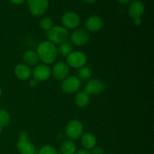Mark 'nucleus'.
Wrapping results in <instances>:
<instances>
[{
    "instance_id": "obj_1",
    "label": "nucleus",
    "mask_w": 154,
    "mask_h": 154,
    "mask_svg": "<svg viewBox=\"0 0 154 154\" xmlns=\"http://www.w3.org/2000/svg\"><path fill=\"white\" fill-rule=\"evenodd\" d=\"M39 60L45 65H50L56 61L57 57V49L55 45L49 41H45L40 43L37 48Z\"/></svg>"
},
{
    "instance_id": "obj_2",
    "label": "nucleus",
    "mask_w": 154,
    "mask_h": 154,
    "mask_svg": "<svg viewBox=\"0 0 154 154\" xmlns=\"http://www.w3.org/2000/svg\"><path fill=\"white\" fill-rule=\"evenodd\" d=\"M17 148L20 154H36V149L34 144L29 139L28 132L22 130L19 132Z\"/></svg>"
},
{
    "instance_id": "obj_3",
    "label": "nucleus",
    "mask_w": 154,
    "mask_h": 154,
    "mask_svg": "<svg viewBox=\"0 0 154 154\" xmlns=\"http://www.w3.org/2000/svg\"><path fill=\"white\" fill-rule=\"evenodd\" d=\"M47 37L48 41L53 44H61L68 40L69 37V32L65 27L57 26H53L47 32Z\"/></svg>"
},
{
    "instance_id": "obj_4",
    "label": "nucleus",
    "mask_w": 154,
    "mask_h": 154,
    "mask_svg": "<svg viewBox=\"0 0 154 154\" xmlns=\"http://www.w3.org/2000/svg\"><path fill=\"white\" fill-rule=\"evenodd\" d=\"M84 125L78 120H72L66 127V135L70 140L78 139L84 134Z\"/></svg>"
},
{
    "instance_id": "obj_5",
    "label": "nucleus",
    "mask_w": 154,
    "mask_h": 154,
    "mask_svg": "<svg viewBox=\"0 0 154 154\" xmlns=\"http://www.w3.org/2000/svg\"><path fill=\"white\" fill-rule=\"evenodd\" d=\"M87 62V57L82 51H72L66 57V63L69 67L74 69H81L84 67Z\"/></svg>"
},
{
    "instance_id": "obj_6",
    "label": "nucleus",
    "mask_w": 154,
    "mask_h": 154,
    "mask_svg": "<svg viewBox=\"0 0 154 154\" xmlns=\"http://www.w3.org/2000/svg\"><path fill=\"white\" fill-rule=\"evenodd\" d=\"M29 10L32 15L40 17L45 14L49 5L48 0H27Z\"/></svg>"
},
{
    "instance_id": "obj_7",
    "label": "nucleus",
    "mask_w": 154,
    "mask_h": 154,
    "mask_svg": "<svg viewBox=\"0 0 154 154\" xmlns=\"http://www.w3.org/2000/svg\"><path fill=\"white\" fill-rule=\"evenodd\" d=\"M81 87V81L78 77L69 76L63 80L61 84L63 92L66 94H72L78 91Z\"/></svg>"
},
{
    "instance_id": "obj_8",
    "label": "nucleus",
    "mask_w": 154,
    "mask_h": 154,
    "mask_svg": "<svg viewBox=\"0 0 154 154\" xmlns=\"http://www.w3.org/2000/svg\"><path fill=\"white\" fill-rule=\"evenodd\" d=\"M61 22L66 29H77L81 23V18L74 11H67L62 16Z\"/></svg>"
},
{
    "instance_id": "obj_9",
    "label": "nucleus",
    "mask_w": 154,
    "mask_h": 154,
    "mask_svg": "<svg viewBox=\"0 0 154 154\" xmlns=\"http://www.w3.org/2000/svg\"><path fill=\"white\" fill-rule=\"evenodd\" d=\"M32 75L33 78L37 81H46L51 78V69L48 65L39 64L35 66L32 71Z\"/></svg>"
},
{
    "instance_id": "obj_10",
    "label": "nucleus",
    "mask_w": 154,
    "mask_h": 154,
    "mask_svg": "<svg viewBox=\"0 0 154 154\" xmlns=\"http://www.w3.org/2000/svg\"><path fill=\"white\" fill-rule=\"evenodd\" d=\"M70 68L64 62H58L56 63L51 70V75L57 81H63L69 76Z\"/></svg>"
},
{
    "instance_id": "obj_11",
    "label": "nucleus",
    "mask_w": 154,
    "mask_h": 154,
    "mask_svg": "<svg viewBox=\"0 0 154 154\" xmlns=\"http://www.w3.org/2000/svg\"><path fill=\"white\" fill-rule=\"evenodd\" d=\"M89 32L84 29H76L71 35V42L78 47L86 45L89 42Z\"/></svg>"
},
{
    "instance_id": "obj_12",
    "label": "nucleus",
    "mask_w": 154,
    "mask_h": 154,
    "mask_svg": "<svg viewBox=\"0 0 154 154\" xmlns=\"http://www.w3.org/2000/svg\"><path fill=\"white\" fill-rule=\"evenodd\" d=\"M105 84L103 81L98 79H92L90 80L86 84L84 91H85L88 95H98L102 93L105 90Z\"/></svg>"
},
{
    "instance_id": "obj_13",
    "label": "nucleus",
    "mask_w": 154,
    "mask_h": 154,
    "mask_svg": "<svg viewBox=\"0 0 154 154\" xmlns=\"http://www.w3.org/2000/svg\"><path fill=\"white\" fill-rule=\"evenodd\" d=\"M144 5L140 0H135L132 2L128 9L129 15L133 19L141 18L144 13Z\"/></svg>"
},
{
    "instance_id": "obj_14",
    "label": "nucleus",
    "mask_w": 154,
    "mask_h": 154,
    "mask_svg": "<svg viewBox=\"0 0 154 154\" xmlns=\"http://www.w3.org/2000/svg\"><path fill=\"white\" fill-rule=\"evenodd\" d=\"M103 26V21L99 16H90L86 20L85 27L87 32H96Z\"/></svg>"
},
{
    "instance_id": "obj_15",
    "label": "nucleus",
    "mask_w": 154,
    "mask_h": 154,
    "mask_svg": "<svg viewBox=\"0 0 154 154\" xmlns=\"http://www.w3.org/2000/svg\"><path fill=\"white\" fill-rule=\"evenodd\" d=\"M14 75L21 81L29 79L32 75V70L29 66L24 63H19L14 68Z\"/></svg>"
},
{
    "instance_id": "obj_16",
    "label": "nucleus",
    "mask_w": 154,
    "mask_h": 154,
    "mask_svg": "<svg viewBox=\"0 0 154 154\" xmlns=\"http://www.w3.org/2000/svg\"><path fill=\"white\" fill-rule=\"evenodd\" d=\"M81 138V144L85 150H91L96 146L97 141H96V136L93 133L86 132V133L83 134Z\"/></svg>"
},
{
    "instance_id": "obj_17",
    "label": "nucleus",
    "mask_w": 154,
    "mask_h": 154,
    "mask_svg": "<svg viewBox=\"0 0 154 154\" xmlns=\"http://www.w3.org/2000/svg\"><path fill=\"white\" fill-rule=\"evenodd\" d=\"M23 59L24 64L27 65L28 66H35L38 65L39 57L38 56L37 53L32 50H28L26 51L23 56Z\"/></svg>"
},
{
    "instance_id": "obj_18",
    "label": "nucleus",
    "mask_w": 154,
    "mask_h": 154,
    "mask_svg": "<svg viewBox=\"0 0 154 154\" xmlns=\"http://www.w3.org/2000/svg\"><path fill=\"white\" fill-rule=\"evenodd\" d=\"M76 151V144L72 140L64 141L60 146V153L62 154H75Z\"/></svg>"
},
{
    "instance_id": "obj_19",
    "label": "nucleus",
    "mask_w": 154,
    "mask_h": 154,
    "mask_svg": "<svg viewBox=\"0 0 154 154\" xmlns=\"http://www.w3.org/2000/svg\"><path fill=\"white\" fill-rule=\"evenodd\" d=\"M75 102L79 108H84L88 105L90 102V95L87 94L84 90L79 92L75 96Z\"/></svg>"
},
{
    "instance_id": "obj_20",
    "label": "nucleus",
    "mask_w": 154,
    "mask_h": 154,
    "mask_svg": "<svg viewBox=\"0 0 154 154\" xmlns=\"http://www.w3.org/2000/svg\"><path fill=\"white\" fill-rule=\"evenodd\" d=\"M72 51H73L72 45L69 40L61 43L59 47V52L63 57H67Z\"/></svg>"
},
{
    "instance_id": "obj_21",
    "label": "nucleus",
    "mask_w": 154,
    "mask_h": 154,
    "mask_svg": "<svg viewBox=\"0 0 154 154\" xmlns=\"http://www.w3.org/2000/svg\"><path fill=\"white\" fill-rule=\"evenodd\" d=\"M11 122V116L8 111L5 109H0V126L6 127Z\"/></svg>"
},
{
    "instance_id": "obj_22",
    "label": "nucleus",
    "mask_w": 154,
    "mask_h": 154,
    "mask_svg": "<svg viewBox=\"0 0 154 154\" xmlns=\"http://www.w3.org/2000/svg\"><path fill=\"white\" fill-rule=\"evenodd\" d=\"M78 74V78L80 80H88L91 78L92 71L90 68L87 67V66H84V67L79 69Z\"/></svg>"
},
{
    "instance_id": "obj_23",
    "label": "nucleus",
    "mask_w": 154,
    "mask_h": 154,
    "mask_svg": "<svg viewBox=\"0 0 154 154\" xmlns=\"http://www.w3.org/2000/svg\"><path fill=\"white\" fill-rule=\"evenodd\" d=\"M40 26L45 31L48 32V30L51 29L53 26H54V23L53 20L48 17H45L42 18L40 20Z\"/></svg>"
},
{
    "instance_id": "obj_24",
    "label": "nucleus",
    "mask_w": 154,
    "mask_h": 154,
    "mask_svg": "<svg viewBox=\"0 0 154 154\" xmlns=\"http://www.w3.org/2000/svg\"><path fill=\"white\" fill-rule=\"evenodd\" d=\"M57 149L51 145H45L39 150L38 154H57Z\"/></svg>"
},
{
    "instance_id": "obj_25",
    "label": "nucleus",
    "mask_w": 154,
    "mask_h": 154,
    "mask_svg": "<svg viewBox=\"0 0 154 154\" xmlns=\"http://www.w3.org/2000/svg\"><path fill=\"white\" fill-rule=\"evenodd\" d=\"M90 154H105V150L102 147L99 146H96L91 149V152H90Z\"/></svg>"
},
{
    "instance_id": "obj_26",
    "label": "nucleus",
    "mask_w": 154,
    "mask_h": 154,
    "mask_svg": "<svg viewBox=\"0 0 154 154\" xmlns=\"http://www.w3.org/2000/svg\"><path fill=\"white\" fill-rule=\"evenodd\" d=\"M11 2L14 5H19L23 4L26 0H10Z\"/></svg>"
},
{
    "instance_id": "obj_27",
    "label": "nucleus",
    "mask_w": 154,
    "mask_h": 154,
    "mask_svg": "<svg viewBox=\"0 0 154 154\" xmlns=\"http://www.w3.org/2000/svg\"><path fill=\"white\" fill-rule=\"evenodd\" d=\"M38 81H37L35 79L32 78V79H31L29 81V86H30V87H36V86H37V84H38Z\"/></svg>"
},
{
    "instance_id": "obj_28",
    "label": "nucleus",
    "mask_w": 154,
    "mask_h": 154,
    "mask_svg": "<svg viewBox=\"0 0 154 154\" xmlns=\"http://www.w3.org/2000/svg\"><path fill=\"white\" fill-rule=\"evenodd\" d=\"M75 154H90V153L87 150H85V149H81V150H78V151H76V153Z\"/></svg>"
},
{
    "instance_id": "obj_29",
    "label": "nucleus",
    "mask_w": 154,
    "mask_h": 154,
    "mask_svg": "<svg viewBox=\"0 0 154 154\" xmlns=\"http://www.w3.org/2000/svg\"><path fill=\"white\" fill-rule=\"evenodd\" d=\"M142 20H141V18H136V19H134V23L136 26H141Z\"/></svg>"
},
{
    "instance_id": "obj_30",
    "label": "nucleus",
    "mask_w": 154,
    "mask_h": 154,
    "mask_svg": "<svg viewBox=\"0 0 154 154\" xmlns=\"http://www.w3.org/2000/svg\"><path fill=\"white\" fill-rule=\"evenodd\" d=\"M84 1L87 4H93V3L96 2L98 0H84Z\"/></svg>"
},
{
    "instance_id": "obj_31",
    "label": "nucleus",
    "mask_w": 154,
    "mask_h": 154,
    "mask_svg": "<svg viewBox=\"0 0 154 154\" xmlns=\"http://www.w3.org/2000/svg\"><path fill=\"white\" fill-rule=\"evenodd\" d=\"M117 1H118L119 2L121 3V4H127V3H129L131 0H117Z\"/></svg>"
},
{
    "instance_id": "obj_32",
    "label": "nucleus",
    "mask_w": 154,
    "mask_h": 154,
    "mask_svg": "<svg viewBox=\"0 0 154 154\" xmlns=\"http://www.w3.org/2000/svg\"><path fill=\"white\" fill-rule=\"evenodd\" d=\"M2 129H3V127H2V126H0V133H1V132H2Z\"/></svg>"
},
{
    "instance_id": "obj_33",
    "label": "nucleus",
    "mask_w": 154,
    "mask_h": 154,
    "mask_svg": "<svg viewBox=\"0 0 154 154\" xmlns=\"http://www.w3.org/2000/svg\"><path fill=\"white\" fill-rule=\"evenodd\" d=\"M2 89H1V87H0V98H1V96H2Z\"/></svg>"
},
{
    "instance_id": "obj_34",
    "label": "nucleus",
    "mask_w": 154,
    "mask_h": 154,
    "mask_svg": "<svg viewBox=\"0 0 154 154\" xmlns=\"http://www.w3.org/2000/svg\"><path fill=\"white\" fill-rule=\"evenodd\" d=\"M57 154H62L61 153H57Z\"/></svg>"
}]
</instances>
